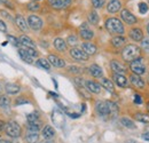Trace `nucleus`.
Here are the masks:
<instances>
[{"mask_svg":"<svg viewBox=\"0 0 149 143\" xmlns=\"http://www.w3.org/2000/svg\"><path fill=\"white\" fill-rule=\"evenodd\" d=\"M148 84H149V79H148Z\"/></svg>","mask_w":149,"mask_h":143,"instance_id":"bf43d9fd","label":"nucleus"},{"mask_svg":"<svg viewBox=\"0 0 149 143\" xmlns=\"http://www.w3.org/2000/svg\"><path fill=\"white\" fill-rule=\"evenodd\" d=\"M28 9L32 10V12H37V10L40 9V6L37 2H30V3H28Z\"/></svg>","mask_w":149,"mask_h":143,"instance_id":"58836bf2","label":"nucleus"},{"mask_svg":"<svg viewBox=\"0 0 149 143\" xmlns=\"http://www.w3.org/2000/svg\"><path fill=\"white\" fill-rule=\"evenodd\" d=\"M107 106L109 109V115H111L112 117H116L118 113V107L116 103H113L111 101H107Z\"/></svg>","mask_w":149,"mask_h":143,"instance_id":"7c9ffc66","label":"nucleus"},{"mask_svg":"<svg viewBox=\"0 0 149 143\" xmlns=\"http://www.w3.org/2000/svg\"><path fill=\"white\" fill-rule=\"evenodd\" d=\"M134 102H135L136 104H141V103H142V99H141V96L136 94V95L134 96Z\"/></svg>","mask_w":149,"mask_h":143,"instance_id":"de8ad7c7","label":"nucleus"},{"mask_svg":"<svg viewBox=\"0 0 149 143\" xmlns=\"http://www.w3.org/2000/svg\"><path fill=\"white\" fill-rule=\"evenodd\" d=\"M140 54H141V52H140V48L138 46H135V45H127L123 49L122 56H123V58L125 61L132 62L133 60L139 58L140 57Z\"/></svg>","mask_w":149,"mask_h":143,"instance_id":"f03ea898","label":"nucleus"},{"mask_svg":"<svg viewBox=\"0 0 149 143\" xmlns=\"http://www.w3.org/2000/svg\"><path fill=\"white\" fill-rule=\"evenodd\" d=\"M40 143H53L51 140H46V141H42V142H40Z\"/></svg>","mask_w":149,"mask_h":143,"instance_id":"603ef678","label":"nucleus"},{"mask_svg":"<svg viewBox=\"0 0 149 143\" xmlns=\"http://www.w3.org/2000/svg\"><path fill=\"white\" fill-rule=\"evenodd\" d=\"M79 33H80V37H81L83 39H85V40H91V39L94 37L93 31L88 28L87 23H83V25L80 26V31H79Z\"/></svg>","mask_w":149,"mask_h":143,"instance_id":"1a4fd4ad","label":"nucleus"},{"mask_svg":"<svg viewBox=\"0 0 149 143\" xmlns=\"http://www.w3.org/2000/svg\"><path fill=\"white\" fill-rule=\"evenodd\" d=\"M5 90H6V92H7L8 94H12V95H14V94H17L19 90H21V87H19L17 84H14V83H9V84H6V86H5Z\"/></svg>","mask_w":149,"mask_h":143,"instance_id":"393cba45","label":"nucleus"},{"mask_svg":"<svg viewBox=\"0 0 149 143\" xmlns=\"http://www.w3.org/2000/svg\"><path fill=\"white\" fill-rule=\"evenodd\" d=\"M106 29L113 35H118V36H122L124 32H125V29H124V25L122 24V22L116 17H110L106 21Z\"/></svg>","mask_w":149,"mask_h":143,"instance_id":"f257e3e1","label":"nucleus"},{"mask_svg":"<svg viewBox=\"0 0 149 143\" xmlns=\"http://www.w3.org/2000/svg\"><path fill=\"white\" fill-rule=\"evenodd\" d=\"M120 17H122V19L126 24H134V23H136V17L131 13L130 10H127V9H123L122 10Z\"/></svg>","mask_w":149,"mask_h":143,"instance_id":"9b49d317","label":"nucleus"},{"mask_svg":"<svg viewBox=\"0 0 149 143\" xmlns=\"http://www.w3.org/2000/svg\"><path fill=\"white\" fill-rule=\"evenodd\" d=\"M0 31H1V32H6V31H7L6 24H5V22L1 21V19H0Z\"/></svg>","mask_w":149,"mask_h":143,"instance_id":"49530a36","label":"nucleus"},{"mask_svg":"<svg viewBox=\"0 0 149 143\" xmlns=\"http://www.w3.org/2000/svg\"><path fill=\"white\" fill-rule=\"evenodd\" d=\"M72 0H48V3L54 9H63L71 5Z\"/></svg>","mask_w":149,"mask_h":143,"instance_id":"6e6552de","label":"nucleus"},{"mask_svg":"<svg viewBox=\"0 0 149 143\" xmlns=\"http://www.w3.org/2000/svg\"><path fill=\"white\" fill-rule=\"evenodd\" d=\"M88 21H90L91 24H97V22H99V15H97V13L95 10L90 12V14H88Z\"/></svg>","mask_w":149,"mask_h":143,"instance_id":"72a5a7b5","label":"nucleus"},{"mask_svg":"<svg viewBox=\"0 0 149 143\" xmlns=\"http://www.w3.org/2000/svg\"><path fill=\"white\" fill-rule=\"evenodd\" d=\"M120 7H122V3H120L119 0H112V1H110V2L108 3L107 10H108L109 13H117V12L120 9Z\"/></svg>","mask_w":149,"mask_h":143,"instance_id":"4be33fe9","label":"nucleus"},{"mask_svg":"<svg viewBox=\"0 0 149 143\" xmlns=\"http://www.w3.org/2000/svg\"><path fill=\"white\" fill-rule=\"evenodd\" d=\"M22 49H23V51H24L25 53L29 54V55H30L31 57H33V58L38 56V52L36 51V49H35V48H28V47H23Z\"/></svg>","mask_w":149,"mask_h":143,"instance_id":"e433bc0d","label":"nucleus"},{"mask_svg":"<svg viewBox=\"0 0 149 143\" xmlns=\"http://www.w3.org/2000/svg\"><path fill=\"white\" fill-rule=\"evenodd\" d=\"M130 69L132 70V72L134 74H138V76H141L146 72V65L142 61V58H136V60H133L130 64Z\"/></svg>","mask_w":149,"mask_h":143,"instance_id":"20e7f679","label":"nucleus"},{"mask_svg":"<svg viewBox=\"0 0 149 143\" xmlns=\"http://www.w3.org/2000/svg\"><path fill=\"white\" fill-rule=\"evenodd\" d=\"M130 80L131 83H132V85L134 86V87H136V88H143L145 87V81H143V79L140 77V76H138V74H132L130 77Z\"/></svg>","mask_w":149,"mask_h":143,"instance_id":"2eb2a0df","label":"nucleus"},{"mask_svg":"<svg viewBox=\"0 0 149 143\" xmlns=\"http://www.w3.org/2000/svg\"><path fill=\"white\" fill-rule=\"evenodd\" d=\"M88 71L90 73L95 77V78H101L102 76H103V71H102V69L97 65V64H92L90 68H88Z\"/></svg>","mask_w":149,"mask_h":143,"instance_id":"5701e85b","label":"nucleus"},{"mask_svg":"<svg viewBox=\"0 0 149 143\" xmlns=\"http://www.w3.org/2000/svg\"><path fill=\"white\" fill-rule=\"evenodd\" d=\"M95 109H96V112H97L101 117L109 116V109H108V106H107V102H103V101L96 102Z\"/></svg>","mask_w":149,"mask_h":143,"instance_id":"9d476101","label":"nucleus"},{"mask_svg":"<svg viewBox=\"0 0 149 143\" xmlns=\"http://www.w3.org/2000/svg\"><path fill=\"white\" fill-rule=\"evenodd\" d=\"M111 1H112V0H111Z\"/></svg>","mask_w":149,"mask_h":143,"instance_id":"680f3d73","label":"nucleus"},{"mask_svg":"<svg viewBox=\"0 0 149 143\" xmlns=\"http://www.w3.org/2000/svg\"><path fill=\"white\" fill-rule=\"evenodd\" d=\"M125 42H126V39L122 36L115 37V38H112V40H111L112 46H113V47H116V48H119V47L124 46V44H125Z\"/></svg>","mask_w":149,"mask_h":143,"instance_id":"bb28decb","label":"nucleus"},{"mask_svg":"<svg viewBox=\"0 0 149 143\" xmlns=\"http://www.w3.org/2000/svg\"><path fill=\"white\" fill-rule=\"evenodd\" d=\"M5 132L8 136L13 137V139H17L21 136L22 134V129H21V126L16 123V121H13L10 120L9 123L6 124V127H5Z\"/></svg>","mask_w":149,"mask_h":143,"instance_id":"7ed1b4c3","label":"nucleus"},{"mask_svg":"<svg viewBox=\"0 0 149 143\" xmlns=\"http://www.w3.org/2000/svg\"><path fill=\"white\" fill-rule=\"evenodd\" d=\"M47 61L49 62V64L54 65L55 68H64V65H65V62L62 58H60L58 56H56V55H49Z\"/></svg>","mask_w":149,"mask_h":143,"instance_id":"f8f14e48","label":"nucleus"},{"mask_svg":"<svg viewBox=\"0 0 149 143\" xmlns=\"http://www.w3.org/2000/svg\"><path fill=\"white\" fill-rule=\"evenodd\" d=\"M35 1H39V0H35Z\"/></svg>","mask_w":149,"mask_h":143,"instance_id":"13d9d810","label":"nucleus"},{"mask_svg":"<svg viewBox=\"0 0 149 143\" xmlns=\"http://www.w3.org/2000/svg\"><path fill=\"white\" fill-rule=\"evenodd\" d=\"M126 143H138V142H136V141H134V140H129Z\"/></svg>","mask_w":149,"mask_h":143,"instance_id":"864d4df0","label":"nucleus"},{"mask_svg":"<svg viewBox=\"0 0 149 143\" xmlns=\"http://www.w3.org/2000/svg\"><path fill=\"white\" fill-rule=\"evenodd\" d=\"M0 143H13V142H10L8 140H0Z\"/></svg>","mask_w":149,"mask_h":143,"instance_id":"3c124183","label":"nucleus"},{"mask_svg":"<svg viewBox=\"0 0 149 143\" xmlns=\"http://www.w3.org/2000/svg\"><path fill=\"white\" fill-rule=\"evenodd\" d=\"M8 41L13 45V46H15V47H19V41L17 38H15V37L13 36H8Z\"/></svg>","mask_w":149,"mask_h":143,"instance_id":"a19ab883","label":"nucleus"},{"mask_svg":"<svg viewBox=\"0 0 149 143\" xmlns=\"http://www.w3.org/2000/svg\"><path fill=\"white\" fill-rule=\"evenodd\" d=\"M113 80H115L116 85L119 86V87H126L127 86V79H126V77L124 74H117V73H115L113 74Z\"/></svg>","mask_w":149,"mask_h":143,"instance_id":"412c9836","label":"nucleus"},{"mask_svg":"<svg viewBox=\"0 0 149 143\" xmlns=\"http://www.w3.org/2000/svg\"><path fill=\"white\" fill-rule=\"evenodd\" d=\"M41 134H42V137H44L45 140H51V139L54 137V135H55V131H54V128H53L51 125H46L44 128H42Z\"/></svg>","mask_w":149,"mask_h":143,"instance_id":"dca6fc26","label":"nucleus"},{"mask_svg":"<svg viewBox=\"0 0 149 143\" xmlns=\"http://www.w3.org/2000/svg\"><path fill=\"white\" fill-rule=\"evenodd\" d=\"M54 47L60 52H64L67 49V42L62 38H56L54 40Z\"/></svg>","mask_w":149,"mask_h":143,"instance_id":"a878e982","label":"nucleus"},{"mask_svg":"<svg viewBox=\"0 0 149 143\" xmlns=\"http://www.w3.org/2000/svg\"><path fill=\"white\" fill-rule=\"evenodd\" d=\"M39 132L38 131H31V129H28L26 132V135H25V140L28 143H37L39 140Z\"/></svg>","mask_w":149,"mask_h":143,"instance_id":"f3484780","label":"nucleus"},{"mask_svg":"<svg viewBox=\"0 0 149 143\" xmlns=\"http://www.w3.org/2000/svg\"><path fill=\"white\" fill-rule=\"evenodd\" d=\"M10 107V101L6 96H0V108L2 109H8Z\"/></svg>","mask_w":149,"mask_h":143,"instance_id":"f704fd0d","label":"nucleus"},{"mask_svg":"<svg viewBox=\"0 0 149 143\" xmlns=\"http://www.w3.org/2000/svg\"><path fill=\"white\" fill-rule=\"evenodd\" d=\"M7 0H0V2H6Z\"/></svg>","mask_w":149,"mask_h":143,"instance_id":"6e6d98bb","label":"nucleus"},{"mask_svg":"<svg viewBox=\"0 0 149 143\" xmlns=\"http://www.w3.org/2000/svg\"><path fill=\"white\" fill-rule=\"evenodd\" d=\"M0 90H1V86H0Z\"/></svg>","mask_w":149,"mask_h":143,"instance_id":"052dcab7","label":"nucleus"},{"mask_svg":"<svg viewBox=\"0 0 149 143\" xmlns=\"http://www.w3.org/2000/svg\"><path fill=\"white\" fill-rule=\"evenodd\" d=\"M81 49L87 54L88 56H90V55H94V54L97 52L96 46H95L94 44H92V42H84V44L81 45Z\"/></svg>","mask_w":149,"mask_h":143,"instance_id":"6ab92c4d","label":"nucleus"},{"mask_svg":"<svg viewBox=\"0 0 149 143\" xmlns=\"http://www.w3.org/2000/svg\"><path fill=\"white\" fill-rule=\"evenodd\" d=\"M85 87L86 90L91 93H94V94H99L101 92V86L100 84L95 83V81H92V80H87L85 81Z\"/></svg>","mask_w":149,"mask_h":143,"instance_id":"ddd939ff","label":"nucleus"},{"mask_svg":"<svg viewBox=\"0 0 149 143\" xmlns=\"http://www.w3.org/2000/svg\"><path fill=\"white\" fill-rule=\"evenodd\" d=\"M52 120L54 123V125H56L57 127L62 128L64 126V123H65V119H64V115L60 111V110H53V113H52Z\"/></svg>","mask_w":149,"mask_h":143,"instance_id":"423d86ee","label":"nucleus"},{"mask_svg":"<svg viewBox=\"0 0 149 143\" xmlns=\"http://www.w3.org/2000/svg\"><path fill=\"white\" fill-rule=\"evenodd\" d=\"M110 67H111L112 71L115 72V73H117V74H123L126 71V68L120 62H118L116 60H112L111 63H110Z\"/></svg>","mask_w":149,"mask_h":143,"instance_id":"4468645a","label":"nucleus"},{"mask_svg":"<svg viewBox=\"0 0 149 143\" xmlns=\"http://www.w3.org/2000/svg\"><path fill=\"white\" fill-rule=\"evenodd\" d=\"M141 137H142L143 140H146V141H149V133H143V134L141 135Z\"/></svg>","mask_w":149,"mask_h":143,"instance_id":"8fccbe9b","label":"nucleus"},{"mask_svg":"<svg viewBox=\"0 0 149 143\" xmlns=\"http://www.w3.org/2000/svg\"><path fill=\"white\" fill-rule=\"evenodd\" d=\"M69 71L72 72V73H80L81 70H80V68H78V67L71 65V67H69Z\"/></svg>","mask_w":149,"mask_h":143,"instance_id":"a18cd8bd","label":"nucleus"},{"mask_svg":"<svg viewBox=\"0 0 149 143\" xmlns=\"http://www.w3.org/2000/svg\"><path fill=\"white\" fill-rule=\"evenodd\" d=\"M101 85L108 90V92L113 93L115 88H113V84H112L111 80H109V79H107V78H102V79H101Z\"/></svg>","mask_w":149,"mask_h":143,"instance_id":"c85d7f7f","label":"nucleus"},{"mask_svg":"<svg viewBox=\"0 0 149 143\" xmlns=\"http://www.w3.org/2000/svg\"><path fill=\"white\" fill-rule=\"evenodd\" d=\"M5 127H6V124H5V121H3V120H0V132L5 131Z\"/></svg>","mask_w":149,"mask_h":143,"instance_id":"09e8293b","label":"nucleus"},{"mask_svg":"<svg viewBox=\"0 0 149 143\" xmlns=\"http://www.w3.org/2000/svg\"><path fill=\"white\" fill-rule=\"evenodd\" d=\"M147 109H148V111H149V104H148V108H147Z\"/></svg>","mask_w":149,"mask_h":143,"instance_id":"4d7b16f0","label":"nucleus"},{"mask_svg":"<svg viewBox=\"0 0 149 143\" xmlns=\"http://www.w3.org/2000/svg\"><path fill=\"white\" fill-rule=\"evenodd\" d=\"M28 103H30V101H29V100H26V99H24V97H17V99H16V101H15V104H16V106L28 104Z\"/></svg>","mask_w":149,"mask_h":143,"instance_id":"79ce46f5","label":"nucleus"},{"mask_svg":"<svg viewBox=\"0 0 149 143\" xmlns=\"http://www.w3.org/2000/svg\"><path fill=\"white\" fill-rule=\"evenodd\" d=\"M120 123H122V125L124 126V127H127V128H131V129H134V128H135L134 123H133L131 119L126 118V117L122 118V119H120Z\"/></svg>","mask_w":149,"mask_h":143,"instance_id":"473e14b6","label":"nucleus"},{"mask_svg":"<svg viewBox=\"0 0 149 143\" xmlns=\"http://www.w3.org/2000/svg\"><path fill=\"white\" fill-rule=\"evenodd\" d=\"M135 119L141 123H149V116L146 113H135Z\"/></svg>","mask_w":149,"mask_h":143,"instance_id":"c9c22d12","label":"nucleus"},{"mask_svg":"<svg viewBox=\"0 0 149 143\" xmlns=\"http://www.w3.org/2000/svg\"><path fill=\"white\" fill-rule=\"evenodd\" d=\"M67 41H68V44L71 45V46H74V45L78 44V39H77V37L76 36H69Z\"/></svg>","mask_w":149,"mask_h":143,"instance_id":"37998d69","label":"nucleus"},{"mask_svg":"<svg viewBox=\"0 0 149 143\" xmlns=\"http://www.w3.org/2000/svg\"><path fill=\"white\" fill-rule=\"evenodd\" d=\"M106 0H92V5L94 8H101L104 5Z\"/></svg>","mask_w":149,"mask_h":143,"instance_id":"ea45409f","label":"nucleus"},{"mask_svg":"<svg viewBox=\"0 0 149 143\" xmlns=\"http://www.w3.org/2000/svg\"><path fill=\"white\" fill-rule=\"evenodd\" d=\"M148 9H149V7L146 2H140V3H139V12H140L141 14H146V13L148 12Z\"/></svg>","mask_w":149,"mask_h":143,"instance_id":"4c0bfd02","label":"nucleus"},{"mask_svg":"<svg viewBox=\"0 0 149 143\" xmlns=\"http://www.w3.org/2000/svg\"><path fill=\"white\" fill-rule=\"evenodd\" d=\"M42 19L38 17L36 15H30L28 17V25L32 29V30H40L42 28Z\"/></svg>","mask_w":149,"mask_h":143,"instance_id":"0eeeda50","label":"nucleus"},{"mask_svg":"<svg viewBox=\"0 0 149 143\" xmlns=\"http://www.w3.org/2000/svg\"><path fill=\"white\" fill-rule=\"evenodd\" d=\"M19 45H22L23 47H28V48H35L36 49V44L26 36H21L19 38Z\"/></svg>","mask_w":149,"mask_h":143,"instance_id":"aec40b11","label":"nucleus"},{"mask_svg":"<svg viewBox=\"0 0 149 143\" xmlns=\"http://www.w3.org/2000/svg\"><path fill=\"white\" fill-rule=\"evenodd\" d=\"M26 120H28V124H38V125H40V119H39V115L37 112L29 113L26 116Z\"/></svg>","mask_w":149,"mask_h":143,"instance_id":"cd10ccee","label":"nucleus"},{"mask_svg":"<svg viewBox=\"0 0 149 143\" xmlns=\"http://www.w3.org/2000/svg\"><path fill=\"white\" fill-rule=\"evenodd\" d=\"M36 64H37V67L44 69V70H49L51 69V64L46 58H39Z\"/></svg>","mask_w":149,"mask_h":143,"instance_id":"2f4dec72","label":"nucleus"},{"mask_svg":"<svg viewBox=\"0 0 149 143\" xmlns=\"http://www.w3.org/2000/svg\"><path fill=\"white\" fill-rule=\"evenodd\" d=\"M141 46H142V48H145L146 51H149V39H142Z\"/></svg>","mask_w":149,"mask_h":143,"instance_id":"c03bdc74","label":"nucleus"},{"mask_svg":"<svg viewBox=\"0 0 149 143\" xmlns=\"http://www.w3.org/2000/svg\"><path fill=\"white\" fill-rule=\"evenodd\" d=\"M130 37L131 39H133L134 41H141L143 39V33L140 29H132L130 31Z\"/></svg>","mask_w":149,"mask_h":143,"instance_id":"b1692460","label":"nucleus"},{"mask_svg":"<svg viewBox=\"0 0 149 143\" xmlns=\"http://www.w3.org/2000/svg\"><path fill=\"white\" fill-rule=\"evenodd\" d=\"M147 32H148V33H149V24H148V25H147Z\"/></svg>","mask_w":149,"mask_h":143,"instance_id":"5fc2aeb1","label":"nucleus"},{"mask_svg":"<svg viewBox=\"0 0 149 143\" xmlns=\"http://www.w3.org/2000/svg\"><path fill=\"white\" fill-rule=\"evenodd\" d=\"M70 55H71L72 58L77 60V61H80V62H85L90 57L81 48H77V47H74V48L70 49Z\"/></svg>","mask_w":149,"mask_h":143,"instance_id":"39448f33","label":"nucleus"},{"mask_svg":"<svg viewBox=\"0 0 149 143\" xmlns=\"http://www.w3.org/2000/svg\"><path fill=\"white\" fill-rule=\"evenodd\" d=\"M19 57H21L24 62H26V63H29V64H32V63H33V57H31L29 54L25 53L22 48L19 51Z\"/></svg>","mask_w":149,"mask_h":143,"instance_id":"c756f323","label":"nucleus"},{"mask_svg":"<svg viewBox=\"0 0 149 143\" xmlns=\"http://www.w3.org/2000/svg\"><path fill=\"white\" fill-rule=\"evenodd\" d=\"M15 23H16V25L19 26V29L21 31H24V32L28 31L29 25H28L25 18L23 17L22 15H16V17H15Z\"/></svg>","mask_w":149,"mask_h":143,"instance_id":"a211bd4d","label":"nucleus"}]
</instances>
